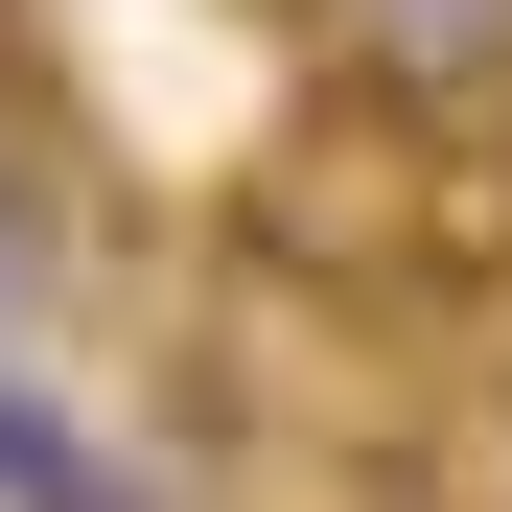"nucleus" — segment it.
Returning <instances> with one entry per match:
<instances>
[{
    "label": "nucleus",
    "instance_id": "nucleus-1",
    "mask_svg": "<svg viewBox=\"0 0 512 512\" xmlns=\"http://www.w3.org/2000/svg\"><path fill=\"white\" fill-rule=\"evenodd\" d=\"M489 233H512V163L489 140H419L373 94H303L280 140L233 163V256L303 280V303H443Z\"/></svg>",
    "mask_w": 512,
    "mask_h": 512
},
{
    "label": "nucleus",
    "instance_id": "nucleus-2",
    "mask_svg": "<svg viewBox=\"0 0 512 512\" xmlns=\"http://www.w3.org/2000/svg\"><path fill=\"white\" fill-rule=\"evenodd\" d=\"M326 94H373L419 140H512V0H303Z\"/></svg>",
    "mask_w": 512,
    "mask_h": 512
},
{
    "label": "nucleus",
    "instance_id": "nucleus-3",
    "mask_svg": "<svg viewBox=\"0 0 512 512\" xmlns=\"http://www.w3.org/2000/svg\"><path fill=\"white\" fill-rule=\"evenodd\" d=\"M0 512H187V489H140V466L94 443V419H70L24 350H0Z\"/></svg>",
    "mask_w": 512,
    "mask_h": 512
},
{
    "label": "nucleus",
    "instance_id": "nucleus-4",
    "mask_svg": "<svg viewBox=\"0 0 512 512\" xmlns=\"http://www.w3.org/2000/svg\"><path fill=\"white\" fill-rule=\"evenodd\" d=\"M47 256H70V140H24V117H0V303H24Z\"/></svg>",
    "mask_w": 512,
    "mask_h": 512
}]
</instances>
